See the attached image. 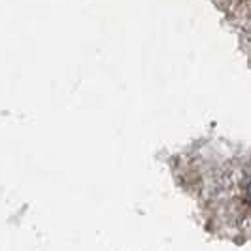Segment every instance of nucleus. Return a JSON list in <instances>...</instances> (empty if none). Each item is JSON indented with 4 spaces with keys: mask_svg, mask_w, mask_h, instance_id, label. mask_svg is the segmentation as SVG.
Here are the masks:
<instances>
[{
    "mask_svg": "<svg viewBox=\"0 0 251 251\" xmlns=\"http://www.w3.org/2000/svg\"><path fill=\"white\" fill-rule=\"evenodd\" d=\"M202 206L219 232L251 238V159L232 161L212 174Z\"/></svg>",
    "mask_w": 251,
    "mask_h": 251,
    "instance_id": "obj_1",
    "label": "nucleus"
}]
</instances>
